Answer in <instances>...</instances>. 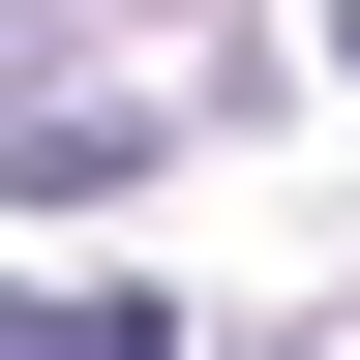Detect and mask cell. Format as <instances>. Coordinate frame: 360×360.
<instances>
[{
    "instance_id": "obj_1",
    "label": "cell",
    "mask_w": 360,
    "mask_h": 360,
    "mask_svg": "<svg viewBox=\"0 0 360 360\" xmlns=\"http://www.w3.org/2000/svg\"><path fill=\"white\" fill-rule=\"evenodd\" d=\"M0 360H180V300H150V270H90V300H30Z\"/></svg>"
},
{
    "instance_id": "obj_2",
    "label": "cell",
    "mask_w": 360,
    "mask_h": 360,
    "mask_svg": "<svg viewBox=\"0 0 360 360\" xmlns=\"http://www.w3.org/2000/svg\"><path fill=\"white\" fill-rule=\"evenodd\" d=\"M330 60H360V0H330Z\"/></svg>"
}]
</instances>
